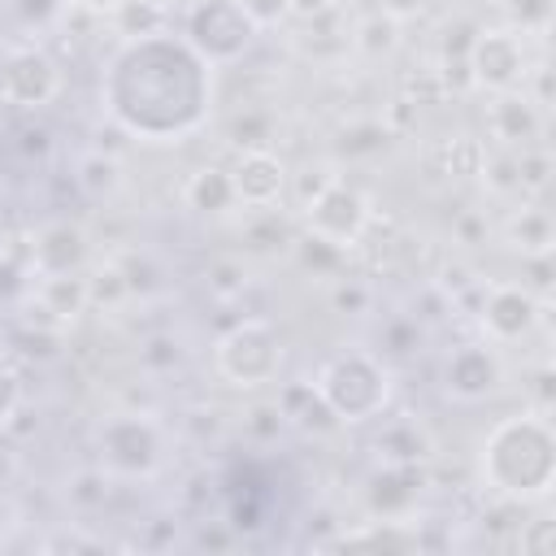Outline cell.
<instances>
[{
    "label": "cell",
    "instance_id": "cell-1",
    "mask_svg": "<svg viewBox=\"0 0 556 556\" xmlns=\"http://www.w3.org/2000/svg\"><path fill=\"white\" fill-rule=\"evenodd\" d=\"M100 96L126 135L143 143H174L208 117L213 65L182 35H139L113 52Z\"/></svg>",
    "mask_w": 556,
    "mask_h": 556
},
{
    "label": "cell",
    "instance_id": "cell-2",
    "mask_svg": "<svg viewBox=\"0 0 556 556\" xmlns=\"http://www.w3.org/2000/svg\"><path fill=\"white\" fill-rule=\"evenodd\" d=\"M482 482L504 500H539L556 478V439L543 417H504L482 439Z\"/></svg>",
    "mask_w": 556,
    "mask_h": 556
},
{
    "label": "cell",
    "instance_id": "cell-3",
    "mask_svg": "<svg viewBox=\"0 0 556 556\" xmlns=\"http://www.w3.org/2000/svg\"><path fill=\"white\" fill-rule=\"evenodd\" d=\"M313 387H317V395L326 400V408L334 413L339 426L374 421V417H382V408L391 400V374L369 352H339L334 361L321 365Z\"/></svg>",
    "mask_w": 556,
    "mask_h": 556
},
{
    "label": "cell",
    "instance_id": "cell-4",
    "mask_svg": "<svg viewBox=\"0 0 556 556\" xmlns=\"http://www.w3.org/2000/svg\"><path fill=\"white\" fill-rule=\"evenodd\" d=\"M96 456L109 478H152L165 456V434L152 417L113 413L96 430Z\"/></svg>",
    "mask_w": 556,
    "mask_h": 556
},
{
    "label": "cell",
    "instance_id": "cell-5",
    "mask_svg": "<svg viewBox=\"0 0 556 556\" xmlns=\"http://www.w3.org/2000/svg\"><path fill=\"white\" fill-rule=\"evenodd\" d=\"M213 365L230 387H265L282 369V339L269 321L248 317L217 339Z\"/></svg>",
    "mask_w": 556,
    "mask_h": 556
},
{
    "label": "cell",
    "instance_id": "cell-6",
    "mask_svg": "<svg viewBox=\"0 0 556 556\" xmlns=\"http://www.w3.org/2000/svg\"><path fill=\"white\" fill-rule=\"evenodd\" d=\"M182 39L208 65H230L256 39V22L239 9V0H191L182 17Z\"/></svg>",
    "mask_w": 556,
    "mask_h": 556
},
{
    "label": "cell",
    "instance_id": "cell-7",
    "mask_svg": "<svg viewBox=\"0 0 556 556\" xmlns=\"http://www.w3.org/2000/svg\"><path fill=\"white\" fill-rule=\"evenodd\" d=\"M304 217H308V230L317 243H330V248H348L361 239L365 222H369V208L361 200V191H352L348 182H326L308 204H304Z\"/></svg>",
    "mask_w": 556,
    "mask_h": 556
},
{
    "label": "cell",
    "instance_id": "cell-8",
    "mask_svg": "<svg viewBox=\"0 0 556 556\" xmlns=\"http://www.w3.org/2000/svg\"><path fill=\"white\" fill-rule=\"evenodd\" d=\"M61 91V70L43 48H9L4 56V100L22 109H43Z\"/></svg>",
    "mask_w": 556,
    "mask_h": 556
},
{
    "label": "cell",
    "instance_id": "cell-9",
    "mask_svg": "<svg viewBox=\"0 0 556 556\" xmlns=\"http://www.w3.org/2000/svg\"><path fill=\"white\" fill-rule=\"evenodd\" d=\"M500 382H504V365H500L495 348H486V343H465L443 365V391L452 400H465V404L495 395Z\"/></svg>",
    "mask_w": 556,
    "mask_h": 556
},
{
    "label": "cell",
    "instance_id": "cell-10",
    "mask_svg": "<svg viewBox=\"0 0 556 556\" xmlns=\"http://www.w3.org/2000/svg\"><path fill=\"white\" fill-rule=\"evenodd\" d=\"M469 70L478 87L491 91H517V83L526 78V48L513 30H486L473 39L469 52Z\"/></svg>",
    "mask_w": 556,
    "mask_h": 556
},
{
    "label": "cell",
    "instance_id": "cell-11",
    "mask_svg": "<svg viewBox=\"0 0 556 556\" xmlns=\"http://www.w3.org/2000/svg\"><path fill=\"white\" fill-rule=\"evenodd\" d=\"M539 321V300L534 291L517 287V282H495L482 300V330L491 334V343H513L521 334H530Z\"/></svg>",
    "mask_w": 556,
    "mask_h": 556
},
{
    "label": "cell",
    "instance_id": "cell-12",
    "mask_svg": "<svg viewBox=\"0 0 556 556\" xmlns=\"http://www.w3.org/2000/svg\"><path fill=\"white\" fill-rule=\"evenodd\" d=\"M230 187H235L239 204L269 208V204H278V195L287 187V165L274 152H265V148H248L239 156V165L230 169Z\"/></svg>",
    "mask_w": 556,
    "mask_h": 556
},
{
    "label": "cell",
    "instance_id": "cell-13",
    "mask_svg": "<svg viewBox=\"0 0 556 556\" xmlns=\"http://www.w3.org/2000/svg\"><path fill=\"white\" fill-rule=\"evenodd\" d=\"M87 256V239L78 226L70 222H52L35 235V248H30V261L39 274H74Z\"/></svg>",
    "mask_w": 556,
    "mask_h": 556
},
{
    "label": "cell",
    "instance_id": "cell-14",
    "mask_svg": "<svg viewBox=\"0 0 556 556\" xmlns=\"http://www.w3.org/2000/svg\"><path fill=\"white\" fill-rule=\"evenodd\" d=\"M39 278H43L39 291H35L39 313H52L56 321H70V317H78L91 304L87 278H78V269L74 274H39Z\"/></svg>",
    "mask_w": 556,
    "mask_h": 556
},
{
    "label": "cell",
    "instance_id": "cell-15",
    "mask_svg": "<svg viewBox=\"0 0 556 556\" xmlns=\"http://www.w3.org/2000/svg\"><path fill=\"white\" fill-rule=\"evenodd\" d=\"M539 109L526 100V96H517V91H500V100L491 104V130H495V139H504V143H526V139H539Z\"/></svg>",
    "mask_w": 556,
    "mask_h": 556
},
{
    "label": "cell",
    "instance_id": "cell-16",
    "mask_svg": "<svg viewBox=\"0 0 556 556\" xmlns=\"http://www.w3.org/2000/svg\"><path fill=\"white\" fill-rule=\"evenodd\" d=\"M187 204L200 208V213H226L230 204H239L235 200V187H230V174L226 169H200V174H191Z\"/></svg>",
    "mask_w": 556,
    "mask_h": 556
},
{
    "label": "cell",
    "instance_id": "cell-17",
    "mask_svg": "<svg viewBox=\"0 0 556 556\" xmlns=\"http://www.w3.org/2000/svg\"><path fill=\"white\" fill-rule=\"evenodd\" d=\"M508 243L521 256H547L552 252V217L543 208H521L508 222Z\"/></svg>",
    "mask_w": 556,
    "mask_h": 556
},
{
    "label": "cell",
    "instance_id": "cell-18",
    "mask_svg": "<svg viewBox=\"0 0 556 556\" xmlns=\"http://www.w3.org/2000/svg\"><path fill=\"white\" fill-rule=\"evenodd\" d=\"M74 182L83 187V195H91V200H109V195H117V187H122V165H117V156L87 152V156L78 161Z\"/></svg>",
    "mask_w": 556,
    "mask_h": 556
},
{
    "label": "cell",
    "instance_id": "cell-19",
    "mask_svg": "<svg viewBox=\"0 0 556 556\" xmlns=\"http://www.w3.org/2000/svg\"><path fill=\"white\" fill-rule=\"evenodd\" d=\"M113 17H117V26H122L130 39H139V35H156V30H161V13L148 9V4H139V0H122V4L113 9Z\"/></svg>",
    "mask_w": 556,
    "mask_h": 556
},
{
    "label": "cell",
    "instance_id": "cell-20",
    "mask_svg": "<svg viewBox=\"0 0 556 556\" xmlns=\"http://www.w3.org/2000/svg\"><path fill=\"white\" fill-rule=\"evenodd\" d=\"M70 500H74L78 508H96V504H104V500H109V473H104V469H83V473H74Z\"/></svg>",
    "mask_w": 556,
    "mask_h": 556
},
{
    "label": "cell",
    "instance_id": "cell-21",
    "mask_svg": "<svg viewBox=\"0 0 556 556\" xmlns=\"http://www.w3.org/2000/svg\"><path fill=\"white\" fill-rule=\"evenodd\" d=\"M395 26H400L395 17L378 13V17L361 22V39H356V43H361L365 52H374V56H378V52H391V48H395Z\"/></svg>",
    "mask_w": 556,
    "mask_h": 556
},
{
    "label": "cell",
    "instance_id": "cell-22",
    "mask_svg": "<svg viewBox=\"0 0 556 556\" xmlns=\"http://www.w3.org/2000/svg\"><path fill=\"white\" fill-rule=\"evenodd\" d=\"M343 547H417V534L374 530V534H343Z\"/></svg>",
    "mask_w": 556,
    "mask_h": 556
},
{
    "label": "cell",
    "instance_id": "cell-23",
    "mask_svg": "<svg viewBox=\"0 0 556 556\" xmlns=\"http://www.w3.org/2000/svg\"><path fill=\"white\" fill-rule=\"evenodd\" d=\"M17 408H22V382L9 365H0V426H9L17 417Z\"/></svg>",
    "mask_w": 556,
    "mask_h": 556
},
{
    "label": "cell",
    "instance_id": "cell-24",
    "mask_svg": "<svg viewBox=\"0 0 556 556\" xmlns=\"http://www.w3.org/2000/svg\"><path fill=\"white\" fill-rule=\"evenodd\" d=\"M239 9L256 22V30L261 26H269V22H278L282 13H291V0H239Z\"/></svg>",
    "mask_w": 556,
    "mask_h": 556
},
{
    "label": "cell",
    "instance_id": "cell-25",
    "mask_svg": "<svg viewBox=\"0 0 556 556\" xmlns=\"http://www.w3.org/2000/svg\"><path fill=\"white\" fill-rule=\"evenodd\" d=\"M521 547H526V552H552V547H556L552 521H530V530L521 534Z\"/></svg>",
    "mask_w": 556,
    "mask_h": 556
},
{
    "label": "cell",
    "instance_id": "cell-26",
    "mask_svg": "<svg viewBox=\"0 0 556 556\" xmlns=\"http://www.w3.org/2000/svg\"><path fill=\"white\" fill-rule=\"evenodd\" d=\"M421 9H426V0H382V13L395 17V22H404V17L421 13Z\"/></svg>",
    "mask_w": 556,
    "mask_h": 556
},
{
    "label": "cell",
    "instance_id": "cell-27",
    "mask_svg": "<svg viewBox=\"0 0 556 556\" xmlns=\"http://www.w3.org/2000/svg\"><path fill=\"white\" fill-rule=\"evenodd\" d=\"M56 4H61V0H17L22 17H35V22H39V17H48V13L56 9Z\"/></svg>",
    "mask_w": 556,
    "mask_h": 556
},
{
    "label": "cell",
    "instance_id": "cell-28",
    "mask_svg": "<svg viewBox=\"0 0 556 556\" xmlns=\"http://www.w3.org/2000/svg\"><path fill=\"white\" fill-rule=\"evenodd\" d=\"M13 287H17V265L0 256V300H4V295H9Z\"/></svg>",
    "mask_w": 556,
    "mask_h": 556
},
{
    "label": "cell",
    "instance_id": "cell-29",
    "mask_svg": "<svg viewBox=\"0 0 556 556\" xmlns=\"http://www.w3.org/2000/svg\"><path fill=\"white\" fill-rule=\"evenodd\" d=\"M139 4H148V9H156V13H165V9H174V0H139Z\"/></svg>",
    "mask_w": 556,
    "mask_h": 556
},
{
    "label": "cell",
    "instance_id": "cell-30",
    "mask_svg": "<svg viewBox=\"0 0 556 556\" xmlns=\"http://www.w3.org/2000/svg\"><path fill=\"white\" fill-rule=\"evenodd\" d=\"M4 56H9V52L0 48V100H4Z\"/></svg>",
    "mask_w": 556,
    "mask_h": 556
}]
</instances>
